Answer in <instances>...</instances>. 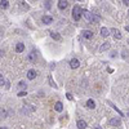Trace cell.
Instances as JSON below:
<instances>
[{
  "label": "cell",
  "mask_w": 129,
  "mask_h": 129,
  "mask_svg": "<svg viewBox=\"0 0 129 129\" xmlns=\"http://www.w3.org/2000/svg\"><path fill=\"white\" fill-rule=\"evenodd\" d=\"M83 17H84L88 22H90V23H93V22H98V21H100V18L96 17L93 13L88 12V10H83Z\"/></svg>",
  "instance_id": "obj_1"
},
{
  "label": "cell",
  "mask_w": 129,
  "mask_h": 129,
  "mask_svg": "<svg viewBox=\"0 0 129 129\" xmlns=\"http://www.w3.org/2000/svg\"><path fill=\"white\" fill-rule=\"evenodd\" d=\"M81 16H83V10H81V8L79 5H75L74 7V9H72V18L75 21H79L81 18Z\"/></svg>",
  "instance_id": "obj_2"
},
{
  "label": "cell",
  "mask_w": 129,
  "mask_h": 129,
  "mask_svg": "<svg viewBox=\"0 0 129 129\" xmlns=\"http://www.w3.org/2000/svg\"><path fill=\"white\" fill-rule=\"evenodd\" d=\"M69 7V3H67V0H59L58 1V8L61 9V10H64Z\"/></svg>",
  "instance_id": "obj_3"
},
{
  "label": "cell",
  "mask_w": 129,
  "mask_h": 129,
  "mask_svg": "<svg viewBox=\"0 0 129 129\" xmlns=\"http://www.w3.org/2000/svg\"><path fill=\"white\" fill-rule=\"evenodd\" d=\"M110 125H114V127H120V125H121V120L117 119V117H114V119L110 120Z\"/></svg>",
  "instance_id": "obj_4"
},
{
  "label": "cell",
  "mask_w": 129,
  "mask_h": 129,
  "mask_svg": "<svg viewBox=\"0 0 129 129\" xmlns=\"http://www.w3.org/2000/svg\"><path fill=\"white\" fill-rule=\"evenodd\" d=\"M70 66H71V69H78V67L80 66V62H79L78 58H74V59H71Z\"/></svg>",
  "instance_id": "obj_5"
},
{
  "label": "cell",
  "mask_w": 129,
  "mask_h": 129,
  "mask_svg": "<svg viewBox=\"0 0 129 129\" xmlns=\"http://www.w3.org/2000/svg\"><path fill=\"white\" fill-rule=\"evenodd\" d=\"M36 78V71L35 70H29L27 71V79L29 80H34Z\"/></svg>",
  "instance_id": "obj_6"
},
{
  "label": "cell",
  "mask_w": 129,
  "mask_h": 129,
  "mask_svg": "<svg viewBox=\"0 0 129 129\" xmlns=\"http://www.w3.org/2000/svg\"><path fill=\"white\" fill-rule=\"evenodd\" d=\"M111 32H112L114 37H115V40H116V39H117V40H120V39H121V34H120V31H119V30H116V29H112V30H111Z\"/></svg>",
  "instance_id": "obj_7"
},
{
  "label": "cell",
  "mask_w": 129,
  "mask_h": 129,
  "mask_svg": "<svg viewBox=\"0 0 129 129\" xmlns=\"http://www.w3.org/2000/svg\"><path fill=\"white\" fill-rule=\"evenodd\" d=\"M83 36L85 37V39H92L94 36L92 31H89V30H85V31H83Z\"/></svg>",
  "instance_id": "obj_8"
},
{
  "label": "cell",
  "mask_w": 129,
  "mask_h": 129,
  "mask_svg": "<svg viewBox=\"0 0 129 129\" xmlns=\"http://www.w3.org/2000/svg\"><path fill=\"white\" fill-rule=\"evenodd\" d=\"M52 22H53V18H52L50 16H44V17H43V23L49 25V23H52Z\"/></svg>",
  "instance_id": "obj_9"
},
{
  "label": "cell",
  "mask_w": 129,
  "mask_h": 129,
  "mask_svg": "<svg viewBox=\"0 0 129 129\" xmlns=\"http://www.w3.org/2000/svg\"><path fill=\"white\" fill-rule=\"evenodd\" d=\"M76 127L79 128V129H85L86 128V123L84 120H79L78 123H76Z\"/></svg>",
  "instance_id": "obj_10"
},
{
  "label": "cell",
  "mask_w": 129,
  "mask_h": 129,
  "mask_svg": "<svg viewBox=\"0 0 129 129\" xmlns=\"http://www.w3.org/2000/svg\"><path fill=\"white\" fill-rule=\"evenodd\" d=\"M50 36H52V39H54L57 41H59V40H62V36L59 35V34H57V32H50Z\"/></svg>",
  "instance_id": "obj_11"
},
{
  "label": "cell",
  "mask_w": 129,
  "mask_h": 129,
  "mask_svg": "<svg viewBox=\"0 0 129 129\" xmlns=\"http://www.w3.org/2000/svg\"><path fill=\"white\" fill-rule=\"evenodd\" d=\"M54 110L56 111H58V112H61L63 110V105L61 103V102H56V105H54Z\"/></svg>",
  "instance_id": "obj_12"
},
{
  "label": "cell",
  "mask_w": 129,
  "mask_h": 129,
  "mask_svg": "<svg viewBox=\"0 0 129 129\" xmlns=\"http://www.w3.org/2000/svg\"><path fill=\"white\" fill-rule=\"evenodd\" d=\"M23 50H25V45L22 44V43H18L17 47H16V52L17 53H21V52H23Z\"/></svg>",
  "instance_id": "obj_13"
},
{
  "label": "cell",
  "mask_w": 129,
  "mask_h": 129,
  "mask_svg": "<svg viewBox=\"0 0 129 129\" xmlns=\"http://www.w3.org/2000/svg\"><path fill=\"white\" fill-rule=\"evenodd\" d=\"M9 7V3L7 0H0V8L1 9H7Z\"/></svg>",
  "instance_id": "obj_14"
},
{
  "label": "cell",
  "mask_w": 129,
  "mask_h": 129,
  "mask_svg": "<svg viewBox=\"0 0 129 129\" xmlns=\"http://www.w3.org/2000/svg\"><path fill=\"white\" fill-rule=\"evenodd\" d=\"M108 48H110V43H107V41H106V43H103V44L101 45L100 52H105V50H107Z\"/></svg>",
  "instance_id": "obj_15"
},
{
  "label": "cell",
  "mask_w": 129,
  "mask_h": 129,
  "mask_svg": "<svg viewBox=\"0 0 129 129\" xmlns=\"http://www.w3.org/2000/svg\"><path fill=\"white\" fill-rule=\"evenodd\" d=\"M108 32H110V31H108V30L106 29V27H102V29H101V35L103 36V37H107V36L110 35Z\"/></svg>",
  "instance_id": "obj_16"
},
{
  "label": "cell",
  "mask_w": 129,
  "mask_h": 129,
  "mask_svg": "<svg viewBox=\"0 0 129 129\" xmlns=\"http://www.w3.org/2000/svg\"><path fill=\"white\" fill-rule=\"evenodd\" d=\"M86 106H88L89 108H94L96 107V102H94L93 100H88L86 101Z\"/></svg>",
  "instance_id": "obj_17"
},
{
  "label": "cell",
  "mask_w": 129,
  "mask_h": 129,
  "mask_svg": "<svg viewBox=\"0 0 129 129\" xmlns=\"http://www.w3.org/2000/svg\"><path fill=\"white\" fill-rule=\"evenodd\" d=\"M29 59H30V61H35V59H36V52H31V53H30Z\"/></svg>",
  "instance_id": "obj_18"
},
{
  "label": "cell",
  "mask_w": 129,
  "mask_h": 129,
  "mask_svg": "<svg viewBox=\"0 0 129 129\" xmlns=\"http://www.w3.org/2000/svg\"><path fill=\"white\" fill-rule=\"evenodd\" d=\"M18 86H20V88H23V89H26V88H27V84H26L25 81H20V83H18Z\"/></svg>",
  "instance_id": "obj_19"
},
{
  "label": "cell",
  "mask_w": 129,
  "mask_h": 129,
  "mask_svg": "<svg viewBox=\"0 0 129 129\" xmlns=\"http://www.w3.org/2000/svg\"><path fill=\"white\" fill-rule=\"evenodd\" d=\"M4 84H5V79L3 78V75H1V74H0V86H3Z\"/></svg>",
  "instance_id": "obj_20"
},
{
  "label": "cell",
  "mask_w": 129,
  "mask_h": 129,
  "mask_svg": "<svg viewBox=\"0 0 129 129\" xmlns=\"http://www.w3.org/2000/svg\"><path fill=\"white\" fill-rule=\"evenodd\" d=\"M49 83H50V86H53V88H57V85H56V83L53 81L52 76H49Z\"/></svg>",
  "instance_id": "obj_21"
},
{
  "label": "cell",
  "mask_w": 129,
  "mask_h": 129,
  "mask_svg": "<svg viewBox=\"0 0 129 129\" xmlns=\"http://www.w3.org/2000/svg\"><path fill=\"white\" fill-rule=\"evenodd\" d=\"M108 103H110V105H111V106H112V108H114V110H116V111H117V112H119V114H120V115H121V116H123V112H121V111H120V110H119V108H117V107H116V106H114V105L111 103V102H108Z\"/></svg>",
  "instance_id": "obj_22"
},
{
  "label": "cell",
  "mask_w": 129,
  "mask_h": 129,
  "mask_svg": "<svg viewBox=\"0 0 129 129\" xmlns=\"http://www.w3.org/2000/svg\"><path fill=\"white\" fill-rule=\"evenodd\" d=\"M50 3H52V1H49V0H48V1H45V8H47V9H49V8L52 7Z\"/></svg>",
  "instance_id": "obj_23"
},
{
  "label": "cell",
  "mask_w": 129,
  "mask_h": 129,
  "mask_svg": "<svg viewBox=\"0 0 129 129\" xmlns=\"http://www.w3.org/2000/svg\"><path fill=\"white\" fill-rule=\"evenodd\" d=\"M25 96H27V93H26V92H20V93H18V97H25Z\"/></svg>",
  "instance_id": "obj_24"
},
{
  "label": "cell",
  "mask_w": 129,
  "mask_h": 129,
  "mask_svg": "<svg viewBox=\"0 0 129 129\" xmlns=\"http://www.w3.org/2000/svg\"><path fill=\"white\" fill-rule=\"evenodd\" d=\"M66 97H67V100L72 101V96H71V93H67V94H66Z\"/></svg>",
  "instance_id": "obj_25"
},
{
  "label": "cell",
  "mask_w": 129,
  "mask_h": 129,
  "mask_svg": "<svg viewBox=\"0 0 129 129\" xmlns=\"http://www.w3.org/2000/svg\"><path fill=\"white\" fill-rule=\"evenodd\" d=\"M123 3H124L125 5H128V7H129V0H123Z\"/></svg>",
  "instance_id": "obj_26"
},
{
  "label": "cell",
  "mask_w": 129,
  "mask_h": 129,
  "mask_svg": "<svg viewBox=\"0 0 129 129\" xmlns=\"http://www.w3.org/2000/svg\"><path fill=\"white\" fill-rule=\"evenodd\" d=\"M111 57H116V52H112L111 53Z\"/></svg>",
  "instance_id": "obj_27"
},
{
  "label": "cell",
  "mask_w": 129,
  "mask_h": 129,
  "mask_svg": "<svg viewBox=\"0 0 129 129\" xmlns=\"http://www.w3.org/2000/svg\"><path fill=\"white\" fill-rule=\"evenodd\" d=\"M125 30H127V31L129 32V26H125Z\"/></svg>",
  "instance_id": "obj_28"
},
{
  "label": "cell",
  "mask_w": 129,
  "mask_h": 129,
  "mask_svg": "<svg viewBox=\"0 0 129 129\" xmlns=\"http://www.w3.org/2000/svg\"><path fill=\"white\" fill-rule=\"evenodd\" d=\"M128 115H129V110H128Z\"/></svg>",
  "instance_id": "obj_29"
},
{
  "label": "cell",
  "mask_w": 129,
  "mask_h": 129,
  "mask_svg": "<svg viewBox=\"0 0 129 129\" xmlns=\"http://www.w3.org/2000/svg\"><path fill=\"white\" fill-rule=\"evenodd\" d=\"M128 43H129V39H128Z\"/></svg>",
  "instance_id": "obj_30"
},
{
  "label": "cell",
  "mask_w": 129,
  "mask_h": 129,
  "mask_svg": "<svg viewBox=\"0 0 129 129\" xmlns=\"http://www.w3.org/2000/svg\"><path fill=\"white\" fill-rule=\"evenodd\" d=\"M128 14H129V12H128Z\"/></svg>",
  "instance_id": "obj_31"
}]
</instances>
